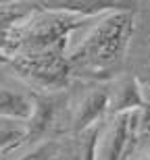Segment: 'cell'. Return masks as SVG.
<instances>
[{"instance_id":"cell-1","label":"cell","mask_w":150,"mask_h":160,"mask_svg":"<svg viewBox=\"0 0 150 160\" xmlns=\"http://www.w3.org/2000/svg\"><path fill=\"white\" fill-rule=\"evenodd\" d=\"M132 31V12L104 15L67 56L71 71H79L81 75H90L94 79L111 77L123 62Z\"/></svg>"},{"instance_id":"cell-2","label":"cell","mask_w":150,"mask_h":160,"mask_svg":"<svg viewBox=\"0 0 150 160\" xmlns=\"http://www.w3.org/2000/svg\"><path fill=\"white\" fill-rule=\"evenodd\" d=\"M8 65L23 75L27 81L44 89H60L69 79L71 65L65 50H46V52H23L2 56Z\"/></svg>"},{"instance_id":"cell-3","label":"cell","mask_w":150,"mask_h":160,"mask_svg":"<svg viewBox=\"0 0 150 160\" xmlns=\"http://www.w3.org/2000/svg\"><path fill=\"white\" fill-rule=\"evenodd\" d=\"M138 0H36L38 8L71 12L79 17H96L108 12H133Z\"/></svg>"},{"instance_id":"cell-4","label":"cell","mask_w":150,"mask_h":160,"mask_svg":"<svg viewBox=\"0 0 150 160\" xmlns=\"http://www.w3.org/2000/svg\"><path fill=\"white\" fill-rule=\"evenodd\" d=\"M136 127H138V112L115 114L113 125L104 137L100 160H125L127 152L132 148Z\"/></svg>"},{"instance_id":"cell-5","label":"cell","mask_w":150,"mask_h":160,"mask_svg":"<svg viewBox=\"0 0 150 160\" xmlns=\"http://www.w3.org/2000/svg\"><path fill=\"white\" fill-rule=\"evenodd\" d=\"M59 104V98H54V96H34V112H31L29 121L25 123V143L38 142L46 135V131L56 119Z\"/></svg>"},{"instance_id":"cell-6","label":"cell","mask_w":150,"mask_h":160,"mask_svg":"<svg viewBox=\"0 0 150 160\" xmlns=\"http://www.w3.org/2000/svg\"><path fill=\"white\" fill-rule=\"evenodd\" d=\"M111 110V94L106 89H96L79 102L75 117H73V129L75 133H84L98 125V119Z\"/></svg>"},{"instance_id":"cell-7","label":"cell","mask_w":150,"mask_h":160,"mask_svg":"<svg viewBox=\"0 0 150 160\" xmlns=\"http://www.w3.org/2000/svg\"><path fill=\"white\" fill-rule=\"evenodd\" d=\"M146 108L150 110V102L144 98V92L136 79H125L111 98V112L113 114L138 112V110H146Z\"/></svg>"},{"instance_id":"cell-8","label":"cell","mask_w":150,"mask_h":160,"mask_svg":"<svg viewBox=\"0 0 150 160\" xmlns=\"http://www.w3.org/2000/svg\"><path fill=\"white\" fill-rule=\"evenodd\" d=\"M31 112H34V98L15 92V89L0 88V117L2 119L27 123Z\"/></svg>"},{"instance_id":"cell-9","label":"cell","mask_w":150,"mask_h":160,"mask_svg":"<svg viewBox=\"0 0 150 160\" xmlns=\"http://www.w3.org/2000/svg\"><path fill=\"white\" fill-rule=\"evenodd\" d=\"M65 143L56 142V139H46V142L38 143L34 150H29L25 156H21L19 160H65Z\"/></svg>"},{"instance_id":"cell-10","label":"cell","mask_w":150,"mask_h":160,"mask_svg":"<svg viewBox=\"0 0 150 160\" xmlns=\"http://www.w3.org/2000/svg\"><path fill=\"white\" fill-rule=\"evenodd\" d=\"M21 143H25V127H11V125L0 127V154L19 148Z\"/></svg>"},{"instance_id":"cell-11","label":"cell","mask_w":150,"mask_h":160,"mask_svg":"<svg viewBox=\"0 0 150 160\" xmlns=\"http://www.w3.org/2000/svg\"><path fill=\"white\" fill-rule=\"evenodd\" d=\"M25 2H34V0H0V8H6V6H19V4H25Z\"/></svg>"},{"instance_id":"cell-12","label":"cell","mask_w":150,"mask_h":160,"mask_svg":"<svg viewBox=\"0 0 150 160\" xmlns=\"http://www.w3.org/2000/svg\"><path fill=\"white\" fill-rule=\"evenodd\" d=\"M142 160H150V154H148V156H144V158H142Z\"/></svg>"},{"instance_id":"cell-13","label":"cell","mask_w":150,"mask_h":160,"mask_svg":"<svg viewBox=\"0 0 150 160\" xmlns=\"http://www.w3.org/2000/svg\"><path fill=\"white\" fill-rule=\"evenodd\" d=\"M148 85H150V81H148Z\"/></svg>"}]
</instances>
